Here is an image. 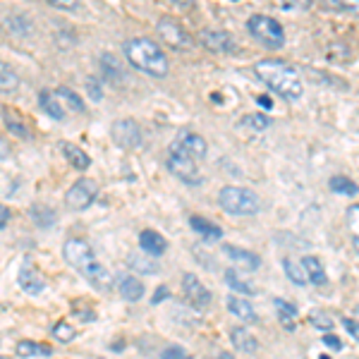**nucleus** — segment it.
Masks as SVG:
<instances>
[{"label": "nucleus", "instance_id": "24", "mask_svg": "<svg viewBox=\"0 0 359 359\" xmlns=\"http://www.w3.org/2000/svg\"><path fill=\"white\" fill-rule=\"evenodd\" d=\"M127 266H130V271H137V273H147V276H154L161 271V266L154 262L151 257H147L144 252H132L130 257H127Z\"/></svg>", "mask_w": 359, "mask_h": 359}, {"label": "nucleus", "instance_id": "4", "mask_svg": "<svg viewBox=\"0 0 359 359\" xmlns=\"http://www.w3.org/2000/svg\"><path fill=\"white\" fill-rule=\"evenodd\" d=\"M247 32L266 48H283L285 46V29L269 15H252L247 20Z\"/></svg>", "mask_w": 359, "mask_h": 359}, {"label": "nucleus", "instance_id": "6", "mask_svg": "<svg viewBox=\"0 0 359 359\" xmlns=\"http://www.w3.org/2000/svg\"><path fill=\"white\" fill-rule=\"evenodd\" d=\"M98 196V184L91 177H79L65 194V206L69 211H86Z\"/></svg>", "mask_w": 359, "mask_h": 359}, {"label": "nucleus", "instance_id": "39", "mask_svg": "<svg viewBox=\"0 0 359 359\" xmlns=\"http://www.w3.org/2000/svg\"><path fill=\"white\" fill-rule=\"evenodd\" d=\"M245 123L249 127H254V130H266V127L271 125V118H266L264 113H254V115H247Z\"/></svg>", "mask_w": 359, "mask_h": 359}, {"label": "nucleus", "instance_id": "48", "mask_svg": "<svg viewBox=\"0 0 359 359\" xmlns=\"http://www.w3.org/2000/svg\"><path fill=\"white\" fill-rule=\"evenodd\" d=\"M257 103H259L262 108H271V106H273V103L269 101V96H257Z\"/></svg>", "mask_w": 359, "mask_h": 359}, {"label": "nucleus", "instance_id": "36", "mask_svg": "<svg viewBox=\"0 0 359 359\" xmlns=\"http://www.w3.org/2000/svg\"><path fill=\"white\" fill-rule=\"evenodd\" d=\"M309 323L321 333H333V318H331V314H326V311H321V309L311 311Z\"/></svg>", "mask_w": 359, "mask_h": 359}, {"label": "nucleus", "instance_id": "5", "mask_svg": "<svg viewBox=\"0 0 359 359\" xmlns=\"http://www.w3.org/2000/svg\"><path fill=\"white\" fill-rule=\"evenodd\" d=\"M156 32H158V36L163 39L168 46H172L175 50H192L196 46L192 34L180 25L177 20H172V17H161V20L156 22Z\"/></svg>", "mask_w": 359, "mask_h": 359}, {"label": "nucleus", "instance_id": "8", "mask_svg": "<svg viewBox=\"0 0 359 359\" xmlns=\"http://www.w3.org/2000/svg\"><path fill=\"white\" fill-rule=\"evenodd\" d=\"M165 165H168V170H170L172 175L180 180V182L189 184V187H194V184H201V175H199V168H196V161L187 158V156L175 154V151H168Z\"/></svg>", "mask_w": 359, "mask_h": 359}, {"label": "nucleus", "instance_id": "34", "mask_svg": "<svg viewBox=\"0 0 359 359\" xmlns=\"http://www.w3.org/2000/svg\"><path fill=\"white\" fill-rule=\"evenodd\" d=\"M283 269H285L287 280H292L294 285H306V276H304V269L299 262H294L292 257H285L283 259Z\"/></svg>", "mask_w": 359, "mask_h": 359}, {"label": "nucleus", "instance_id": "23", "mask_svg": "<svg viewBox=\"0 0 359 359\" xmlns=\"http://www.w3.org/2000/svg\"><path fill=\"white\" fill-rule=\"evenodd\" d=\"M299 264H302V269H304L306 283H311V285H326L328 283L326 271H323V266L316 257H304Z\"/></svg>", "mask_w": 359, "mask_h": 359}, {"label": "nucleus", "instance_id": "38", "mask_svg": "<svg viewBox=\"0 0 359 359\" xmlns=\"http://www.w3.org/2000/svg\"><path fill=\"white\" fill-rule=\"evenodd\" d=\"M86 91H89L91 101H103V86L98 77H86Z\"/></svg>", "mask_w": 359, "mask_h": 359}, {"label": "nucleus", "instance_id": "9", "mask_svg": "<svg viewBox=\"0 0 359 359\" xmlns=\"http://www.w3.org/2000/svg\"><path fill=\"white\" fill-rule=\"evenodd\" d=\"M168 151L182 154V156H187V158L196 161V158H204L206 151H208V147H206V139L201 137V135L184 130V132H180L175 139H172V144L168 147Z\"/></svg>", "mask_w": 359, "mask_h": 359}, {"label": "nucleus", "instance_id": "11", "mask_svg": "<svg viewBox=\"0 0 359 359\" xmlns=\"http://www.w3.org/2000/svg\"><path fill=\"white\" fill-rule=\"evenodd\" d=\"M199 43L204 46L206 50L211 53H218V55H225V53H235L237 50V41L233 34L223 32V29H204L199 34Z\"/></svg>", "mask_w": 359, "mask_h": 359}, {"label": "nucleus", "instance_id": "47", "mask_svg": "<svg viewBox=\"0 0 359 359\" xmlns=\"http://www.w3.org/2000/svg\"><path fill=\"white\" fill-rule=\"evenodd\" d=\"M168 294H170V292H168V287H165V285H163V287H158V292L154 294V299H151V302H154V304L163 302V299L168 297Z\"/></svg>", "mask_w": 359, "mask_h": 359}, {"label": "nucleus", "instance_id": "25", "mask_svg": "<svg viewBox=\"0 0 359 359\" xmlns=\"http://www.w3.org/2000/svg\"><path fill=\"white\" fill-rule=\"evenodd\" d=\"M228 309H230V314L237 316L240 321H247V323L257 321V311H254V306L249 304L247 299L237 297V294H230L228 297Z\"/></svg>", "mask_w": 359, "mask_h": 359}, {"label": "nucleus", "instance_id": "37", "mask_svg": "<svg viewBox=\"0 0 359 359\" xmlns=\"http://www.w3.org/2000/svg\"><path fill=\"white\" fill-rule=\"evenodd\" d=\"M53 335H55V340H60V343H72V340L77 338V331H74L69 323L57 321L53 326Z\"/></svg>", "mask_w": 359, "mask_h": 359}, {"label": "nucleus", "instance_id": "28", "mask_svg": "<svg viewBox=\"0 0 359 359\" xmlns=\"http://www.w3.org/2000/svg\"><path fill=\"white\" fill-rule=\"evenodd\" d=\"M17 89H20V74H17L8 62L0 60V91H3V94H13Z\"/></svg>", "mask_w": 359, "mask_h": 359}, {"label": "nucleus", "instance_id": "50", "mask_svg": "<svg viewBox=\"0 0 359 359\" xmlns=\"http://www.w3.org/2000/svg\"><path fill=\"white\" fill-rule=\"evenodd\" d=\"M204 359H213V357H204Z\"/></svg>", "mask_w": 359, "mask_h": 359}, {"label": "nucleus", "instance_id": "26", "mask_svg": "<svg viewBox=\"0 0 359 359\" xmlns=\"http://www.w3.org/2000/svg\"><path fill=\"white\" fill-rule=\"evenodd\" d=\"M29 216H32V221L36 223L39 228H53L57 221V213L46 204H34L29 208Z\"/></svg>", "mask_w": 359, "mask_h": 359}, {"label": "nucleus", "instance_id": "35", "mask_svg": "<svg viewBox=\"0 0 359 359\" xmlns=\"http://www.w3.org/2000/svg\"><path fill=\"white\" fill-rule=\"evenodd\" d=\"M225 283H228V285L233 287L235 292H242V294H257V292H259L257 287H252L249 283L242 280L240 273H237V271H233V269L225 271Z\"/></svg>", "mask_w": 359, "mask_h": 359}, {"label": "nucleus", "instance_id": "22", "mask_svg": "<svg viewBox=\"0 0 359 359\" xmlns=\"http://www.w3.org/2000/svg\"><path fill=\"white\" fill-rule=\"evenodd\" d=\"M230 340H233L235 350L245 352V355H254L259 350V340L254 338V333H249L247 328H233L230 331Z\"/></svg>", "mask_w": 359, "mask_h": 359}, {"label": "nucleus", "instance_id": "44", "mask_svg": "<svg viewBox=\"0 0 359 359\" xmlns=\"http://www.w3.org/2000/svg\"><path fill=\"white\" fill-rule=\"evenodd\" d=\"M357 211H359L357 204H352V208L347 211V221H352V233L355 235H357Z\"/></svg>", "mask_w": 359, "mask_h": 359}, {"label": "nucleus", "instance_id": "21", "mask_svg": "<svg viewBox=\"0 0 359 359\" xmlns=\"http://www.w3.org/2000/svg\"><path fill=\"white\" fill-rule=\"evenodd\" d=\"M118 290H120V297L127 299V302H139V299L144 297V285L135 276H120Z\"/></svg>", "mask_w": 359, "mask_h": 359}, {"label": "nucleus", "instance_id": "1", "mask_svg": "<svg viewBox=\"0 0 359 359\" xmlns=\"http://www.w3.org/2000/svg\"><path fill=\"white\" fill-rule=\"evenodd\" d=\"M254 74H257L259 82L266 84L273 94L285 98V101H297L304 94V84L299 79V72L283 60H273V57L259 60L254 65Z\"/></svg>", "mask_w": 359, "mask_h": 359}, {"label": "nucleus", "instance_id": "40", "mask_svg": "<svg viewBox=\"0 0 359 359\" xmlns=\"http://www.w3.org/2000/svg\"><path fill=\"white\" fill-rule=\"evenodd\" d=\"M161 359H192V357H189L180 345H170V347H165V350L161 352Z\"/></svg>", "mask_w": 359, "mask_h": 359}, {"label": "nucleus", "instance_id": "15", "mask_svg": "<svg viewBox=\"0 0 359 359\" xmlns=\"http://www.w3.org/2000/svg\"><path fill=\"white\" fill-rule=\"evenodd\" d=\"M17 283H20V287L25 292H29V294H41V292H46V280L41 278V273H39L36 269H34L32 264H25L20 269V276H17Z\"/></svg>", "mask_w": 359, "mask_h": 359}, {"label": "nucleus", "instance_id": "3", "mask_svg": "<svg viewBox=\"0 0 359 359\" xmlns=\"http://www.w3.org/2000/svg\"><path fill=\"white\" fill-rule=\"evenodd\" d=\"M218 204L230 216H257L259 213V196L249 187H237V184H225L218 192Z\"/></svg>", "mask_w": 359, "mask_h": 359}, {"label": "nucleus", "instance_id": "10", "mask_svg": "<svg viewBox=\"0 0 359 359\" xmlns=\"http://www.w3.org/2000/svg\"><path fill=\"white\" fill-rule=\"evenodd\" d=\"M111 137L120 149H137L142 144V130H139L137 120L120 118L111 125Z\"/></svg>", "mask_w": 359, "mask_h": 359}, {"label": "nucleus", "instance_id": "19", "mask_svg": "<svg viewBox=\"0 0 359 359\" xmlns=\"http://www.w3.org/2000/svg\"><path fill=\"white\" fill-rule=\"evenodd\" d=\"M57 149H60V154L65 156V161L72 168H77V170H89V165H91V158H89V154L84 151V149H79L77 144H72V142H57Z\"/></svg>", "mask_w": 359, "mask_h": 359}, {"label": "nucleus", "instance_id": "45", "mask_svg": "<svg viewBox=\"0 0 359 359\" xmlns=\"http://www.w3.org/2000/svg\"><path fill=\"white\" fill-rule=\"evenodd\" d=\"M8 223H10V208L0 204V230H3V228H5V225H8Z\"/></svg>", "mask_w": 359, "mask_h": 359}, {"label": "nucleus", "instance_id": "18", "mask_svg": "<svg viewBox=\"0 0 359 359\" xmlns=\"http://www.w3.org/2000/svg\"><path fill=\"white\" fill-rule=\"evenodd\" d=\"M223 252H225V257H228L230 262H235L237 266H242L245 271H257L259 266H262V257H259V254H254V252H249V249L225 245Z\"/></svg>", "mask_w": 359, "mask_h": 359}, {"label": "nucleus", "instance_id": "33", "mask_svg": "<svg viewBox=\"0 0 359 359\" xmlns=\"http://www.w3.org/2000/svg\"><path fill=\"white\" fill-rule=\"evenodd\" d=\"M328 187H331V192L340 194V196H355L357 194V184L345 175H333L331 180H328Z\"/></svg>", "mask_w": 359, "mask_h": 359}, {"label": "nucleus", "instance_id": "13", "mask_svg": "<svg viewBox=\"0 0 359 359\" xmlns=\"http://www.w3.org/2000/svg\"><path fill=\"white\" fill-rule=\"evenodd\" d=\"M98 69H101V79H106L113 86H120L127 79L123 62L113 53H101V57H98Z\"/></svg>", "mask_w": 359, "mask_h": 359}, {"label": "nucleus", "instance_id": "30", "mask_svg": "<svg viewBox=\"0 0 359 359\" xmlns=\"http://www.w3.org/2000/svg\"><path fill=\"white\" fill-rule=\"evenodd\" d=\"M273 306L278 309V316H280V323L285 326V331H294V316H297V309H294V304L285 302V299L276 297L273 299Z\"/></svg>", "mask_w": 359, "mask_h": 359}, {"label": "nucleus", "instance_id": "12", "mask_svg": "<svg viewBox=\"0 0 359 359\" xmlns=\"http://www.w3.org/2000/svg\"><path fill=\"white\" fill-rule=\"evenodd\" d=\"M182 290H184L187 302L192 304L194 309H204V306L211 304V292L206 290V285L194 273L182 276Z\"/></svg>", "mask_w": 359, "mask_h": 359}, {"label": "nucleus", "instance_id": "31", "mask_svg": "<svg viewBox=\"0 0 359 359\" xmlns=\"http://www.w3.org/2000/svg\"><path fill=\"white\" fill-rule=\"evenodd\" d=\"M3 27L8 29L10 34H15V36H29V34H32V22H29L25 15H10V17H5Z\"/></svg>", "mask_w": 359, "mask_h": 359}, {"label": "nucleus", "instance_id": "29", "mask_svg": "<svg viewBox=\"0 0 359 359\" xmlns=\"http://www.w3.org/2000/svg\"><path fill=\"white\" fill-rule=\"evenodd\" d=\"M17 355L20 357H50L53 355V347L46 343H34V340H22L17 345Z\"/></svg>", "mask_w": 359, "mask_h": 359}, {"label": "nucleus", "instance_id": "41", "mask_svg": "<svg viewBox=\"0 0 359 359\" xmlns=\"http://www.w3.org/2000/svg\"><path fill=\"white\" fill-rule=\"evenodd\" d=\"M48 5L55 10H69V13H77V10L82 8L77 0H48Z\"/></svg>", "mask_w": 359, "mask_h": 359}, {"label": "nucleus", "instance_id": "27", "mask_svg": "<svg viewBox=\"0 0 359 359\" xmlns=\"http://www.w3.org/2000/svg\"><path fill=\"white\" fill-rule=\"evenodd\" d=\"M39 106H41V111L48 115V118H53V120L65 118V111H62L60 101H57L50 91H41V94H39Z\"/></svg>", "mask_w": 359, "mask_h": 359}, {"label": "nucleus", "instance_id": "32", "mask_svg": "<svg viewBox=\"0 0 359 359\" xmlns=\"http://www.w3.org/2000/svg\"><path fill=\"white\" fill-rule=\"evenodd\" d=\"M55 96H57V98H62V101H65L74 113H86V103H84V98L79 96L77 91L69 89V86H57Z\"/></svg>", "mask_w": 359, "mask_h": 359}, {"label": "nucleus", "instance_id": "2", "mask_svg": "<svg viewBox=\"0 0 359 359\" xmlns=\"http://www.w3.org/2000/svg\"><path fill=\"white\" fill-rule=\"evenodd\" d=\"M123 50H125L127 62L135 69H139V72L149 74V77L163 79L168 77V72H170L165 53L158 48V43L151 41V39H147V36L130 39V41H125Z\"/></svg>", "mask_w": 359, "mask_h": 359}, {"label": "nucleus", "instance_id": "14", "mask_svg": "<svg viewBox=\"0 0 359 359\" xmlns=\"http://www.w3.org/2000/svg\"><path fill=\"white\" fill-rule=\"evenodd\" d=\"M0 120L5 123V127H8V132L10 135H15V137H20V139H32V130L27 127L25 123V118H22L20 113L13 111V108H8L5 103H0Z\"/></svg>", "mask_w": 359, "mask_h": 359}, {"label": "nucleus", "instance_id": "49", "mask_svg": "<svg viewBox=\"0 0 359 359\" xmlns=\"http://www.w3.org/2000/svg\"><path fill=\"white\" fill-rule=\"evenodd\" d=\"M213 359H235V357H233V355H228V352H218V355L213 357Z\"/></svg>", "mask_w": 359, "mask_h": 359}, {"label": "nucleus", "instance_id": "17", "mask_svg": "<svg viewBox=\"0 0 359 359\" xmlns=\"http://www.w3.org/2000/svg\"><path fill=\"white\" fill-rule=\"evenodd\" d=\"M82 276L91 283V285L96 287V290H101V292H111L113 287H115V278H113V273H111V271H108L101 262L94 264L91 269H86Z\"/></svg>", "mask_w": 359, "mask_h": 359}, {"label": "nucleus", "instance_id": "46", "mask_svg": "<svg viewBox=\"0 0 359 359\" xmlns=\"http://www.w3.org/2000/svg\"><path fill=\"white\" fill-rule=\"evenodd\" d=\"M10 154H13V149H10V144L5 142L3 137H0V158H10Z\"/></svg>", "mask_w": 359, "mask_h": 359}, {"label": "nucleus", "instance_id": "43", "mask_svg": "<svg viewBox=\"0 0 359 359\" xmlns=\"http://www.w3.org/2000/svg\"><path fill=\"white\" fill-rule=\"evenodd\" d=\"M343 326H345V331L352 335V340H357V338H359V333H357V321H355V318H343Z\"/></svg>", "mask_w": 359, "mask_h": 359}, {"label": "nucleus", "instance_id": "7", "mask_svg": "<svg viewBox=\"0 0 359 359\" xmlns=\"http://www.w3.org/2000/svg\"><path fill=\"white\" fill-rule=\"evenodd\" d=\"M62 257H65V262L72 266V269H77L79 273H84L86 269H91L94 264H98V259H96V254L89 242L77 240V237H72V240H67L65 245H62Z\"/></svg>", "mask_w": 359, "mask_h": 359}, {"label": "nucleus", "instance_id": "16", "mask_svg": "<svg viewBox=\"0 0 359 359\" xmlns=\"http://www.w3.org/2000/svg\"><path fill=\"white\" fill-rule=\"evenodd\" d=\"M139 247L147 257H161V254L168 252V240L156 230H142L139 233Z\"/></svg>", "mask_w": 359, "mask_h": 359}, {"label": "nucleus", "instance_id": "20", "mask_svg": "<svg viewBox=\"0 0 359 359\" xmlns=\"http://www.w3.org/2000/svg\"><path fill=\"white\" fill-rule=\"evenodd\" d=\"M189 225H192L194 233L199 235L201 240H206V242H216V240H221V237H223L221 225L208 221V218H204V216H189Z\"/></svg>", "mask_w": 359, "mask_h": 359}, {"label": "nucleus", "instance_id": "42", "mask_svg": "<svg viewBox=\"0 0 359 359\" xmlns=\"http://www.w3.org/2000/svg\"><path fill=\"white\" fill-rule=\"evenodd\" d=\"M323 345L331 347V350H335V352L343 350V343H340V338H338V335H333V333H326V335H323Z\"/></svg>", "mask_w": 359, "mask_h": 359}, {"label": "nucleus", "instance_id": "51", "mask_svg": "<svg viewBox=\"0 0 359 359\" xmlns=\"http://www.w3.org/2000/svg\"><path fill=\"white\" fill-rule=\"evenodd\" d=\"M0 359H5V357H0Z\"/></svg>", "mask_w": 359, "mask_h": 359}]
</instances>
